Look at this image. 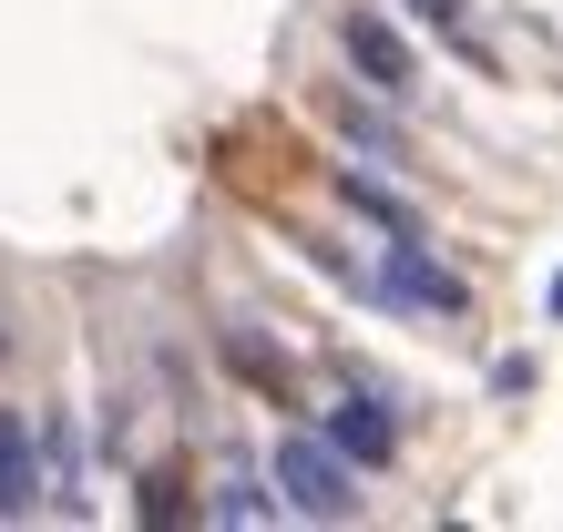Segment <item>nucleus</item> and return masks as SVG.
Here are the masks:
<instances>
[{
  "mask_svg": "<svg viewBox=\"0 0 563 532\" xmlns=\"http://www.w3.org/2000/svg\"><path fill=\"white\" fill-rule=\"evenodd\" d=\"M267 481L287 491V522H358V461L328 430H287L267 451Z\"/></svg>",
  "mask_w": 563,
  "mask_h": 532,
  "instance_id": "f257e3e1",
  "label": "nucleus"
},
{
  "mask_svg": "<svg viewBox=\"0 0 563 532\" xmlns=\"http://www.w3.org/2000/svg\"><path fill=\"white\" fill-rule=\"evenodd\" d=\"M349 287L369 297V308H410V318H472V277H451L430 236H389L379 266H349Z\"/></svg>",
  "mask_w": 563,
  "mask_h": 532,
  "instance_id": "f03ea898",
  "label": "nucleus"
},
{
  "mask_svg": "<svg viewBox=\"0 0 563 532\" xmlns=\"http://www.w3.org/2000/svg\"><path fill=\"white\" fill-rule=\"evenodd\" d=\"M339 52H349V73L369 82V92H389V103L420 92V52H410V31L389 21V11H349L339 21Z\"/></svg>",
  "mask_w": 563,
  "mask_h": 532,
  "instance_id": "7ed1b4c3",
  "label": "nucleus"
},
{
  "mask_svg": "<svg viewBox=\"0 0 563 532\" xmlns=\"http://www.w3.org/2000/svg\"><path fill=\"white\" fill-rule=\"evenodd\" d=\"M52 512V472H42V420L0 410V522H42Z\"/></svg>",
  "mask_w": 563,
  "mask_h": 532,
  "instance_id": "20e7f679",
  "label": "nucleus"
},
{
  "mask_svg": "<svg viewBox=\"0 0 563 532\" xmlns=\"http://www.w3.org/2000/svg\"><path fill=\"white\" fill-rule=\"evenodd\" d=\"M318 430L328 441H339L358 472H389V461H400V410H389L379 389H349V399H328L318 410Z\"/></svg>",
  "mask_w": 563,
  "mask_h": 532,
  "instance_id": "39448f33",
  "label": "nucleus"
},
{
  "mask_svg": "<svg viewBox=\"0 0 563 532\" xmlns=\"http://www.w3.org/2000/svg\"><path fill=\"white\" fill-rule=\"evenodd\" d=\"M328 195H339L358 225H379V236H430V225H420V206H410V195L389 185V175H369V164H339V175H328Z\"/></svg>",
  "mask_w": 563,
  "mask_h": 532,
  "instance_id": "423d86ee",
  "label": "nucleus"
},
{
  "mask_svg": "<svg viewBox=\"0 0 563 532\" xmlns=\"http://www.w3.org/2000/svg\"><path fill=\"white\" fill-rule=\"evenodd\" d=\"M328 123H339V144H349L358 164H410V133H400V113H389V92H379V103L339 92V103H328Z\"/></svg>",
  "mask_w": 563,
  "mask_h": 532,
  "instance_id": "0eeeda50",
  "label": "nucleus"
},
{
  "mask_svg": "<svg viewBox=\"0 0 563 532\" xmlns=\"http://www.w3.org/2000/svg\"><path fill=\"white\" fill-rule=\"evenodd\" d=\"M206 522H236V532H267V522H287V491H277L267 472H225V481L206 491Z\"/></svg>",
  "mask_w": 563,
  "mask_h": 532,
  "instance_id": "6e6552de",
  "label": "nucleus"
},
{
  "mask_svg": "<svg viewBox=\"0 0 563 532\" xmlns=\"http://www.w3.org/2000/svg\"><path fill=\"white\" fill-rule=\"evenodd\" d=\"M42 472H52V512H62V522H82V512H92V491H82V441H73V420H62V410L42 420Z\"/></svg>",
  "mask_w": 563,
  "mask_h": 532,
  "instance_id": "1a4fd4ad",
  "label": "nucleus"
},
{
  "mask_svg": "<svg viewBox=\"0 0 563 532\" xmlns=\"http://www.w3.org/2000/svg\"><path fill=\"white\" fill-rule=\"evenodd\" d=\"M400 11H410L420 31H441V42H451L461 62H482V73H492V42L472 31V0H400Z\"/></svg>",
  "mask_w": 563,
  "mask_h": 532,
  "instance_id": "9d476101",
  "label": "nucleus"
},
{
  "mask_svg": "<svg viewBox=\"0 0 563 532\" xmlns=\"http://www.w3.org/2000/svg\"><path fill=\"white\" fill-rule=\"evenodd\" d=\"M553 318H563V277H553Z\"/></svg>",
  "mask_w": 563,
  "mask_h": 532,
  "instance_id": "9b49d317",
  "label": "nucleus"
}]
</instances>
